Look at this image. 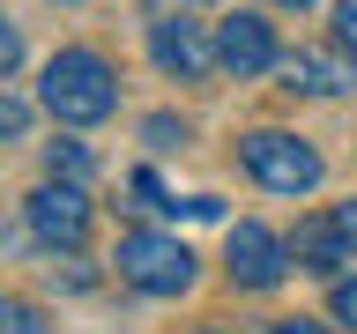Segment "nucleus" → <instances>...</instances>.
<instances>
[{
  "label": "nucleus",
  "mask_w": 357,
  "mask_h": 334,
  "mask_svg": "<svg viewBox=\"0 0 357 334\" xmlns=\"http://www.w3.org/2000/svg\"><path fill=\"white\" fill-rule=\"evenodd\" d=\"M223 260H231V283L238 289H275L290 275V238H275L268 223H231V238H223Z\"/></svg>",
  "instance_id": "39448f33"
},
{
  "label": "nucleus",
  "mask_w": 357,
  "mask_h": 334,
  "mask_svg": "<svg viewBox=\"0 0 357 334\" xmlns=\"http://www.w3.org/2000/svg\"><path fill=\"white\" fill-rule=\"evenodd\" d=\"M238 156H245V171L261 178L268 193H312V186H320V156H312V141H298V134H283V127L245 134Z\"/></svg>",
  "instance_id": "7ed1b4c3"
},
{
  "label": "nucleus",
  "mask_w": 357,
  "mask_h": 334,
  "mask_svg": "<svg viewBox=\"0 0 357 334\" xmlns=\"http://www.w3.org/2000/svg\"><path fill=\"white\" fill-rule=\"evenodd\" d=\"M275 334H328L320 319H275Z\"/></svg>",
  "instance_id": "a211bd4d"
},
{
  "label": "nucleus",
  "mask_w": 357,
  "mask_h": 334,
  "mask_svg": "<svg viewBox=\"0 0 357 334\" xmlns=\"http://www.w3.org/2000/svg\"><path fill=\"white\" fill-rule=\"evenodd\" d=\"M275 74H283V89H298V97H350L357 89V67L335 60V52H290Z\"/></svg>",
  "instance_id": "1a4fd4ad"
},
{
  "label": "nucleus",
  "mask_w": 357,
  "mask_h": 334,
  "mask_svg": "<svg viewBox=\"0 0 357 334\" xmlns=\"http://www.w3.org/2000/svg\"><path fill=\"white\" fill-rule=\"evenodd\" d=\"M328 312H335V319H342V327H357V275H342V283H335Z\"/></svg>",
  "instance_id": "4468645a"
},
{
  "label": "nucleus",
  "mask_w": 357,
  "mask_h": 334,
  "mask_svg": "<svg viewBox=\"0 0 357 334\" xmlns=\"http://www.w3.org/2000/svg\"><path fill=\"white\" fill-rule=\"evenodd\" d=\"M127 186H134V193H142V208H164V216H178V200L164 193V178H156V171H134Z\"/></svg>",
  "instance_id": "f8f14e48"
},
{
  "label": "nucleus",
  "mask_w": 357,
  "mask_h": 334,
  "mask_svg": "<svg viewBox=\"0 0 357 334\" xmlns=\"http://www.w3.org/2000/svg\"><path fill=\"white\" fill-rule=\"evenodd\" d=\"M38 104L52 111L60 127H97V119H112V104H119V74H112L105 52L67 45V52H52V60H45Z\"/></svg>",
  "instance_id": "f257e3e1"
},
{
  "label": "nucleus",
  "mask_w": 357,
  "mask_h": 334,
  "mask_svg": "<svg viewBox=\"0 0 357 334\" xmlns=\"http://www.w3.org/2000/svg\"><path fill=\"white\" fill-rule=\"evenodd\" d=\"M149 60L164 74H178V82H201L216 67V38L201 22H186V15H164V22H149Z\"/></svg>",
  "instance_id": "0eeeda50"
},
{
  "label": "nucleus",
  "mask_w": 357,
  "mask_h": 334,
  "mask_svg": "<svg viewBox=\"0 0 357 334\" xmlns=\"http://www.w3.org/2000/svg\"><path fill=\"white\" fill-rule=\"evenodd\" d=\"M335 216H342V230H350V238H357V200H342V208H335Z\"/></svg>",
  "instance_id": "6ab92c4d"
},
{
  "label": "nucleus",
  "mask_w": 357,
  "mask_h": 334,
  "mask_svg": "<svg viewBox=\"0 0 357 334\" xmlns=\"http://www.w3.org/2000/svg\"><path fill=\"white\" fill-rule=\"evenodd\" d=\"M112 267H119V283H134L142 297H178V289L194 283V245L164 238V230H127L119 253H112Z\"/></svg>",
  "instance_id": "f03ea898"
},
{
  "label": "nucleus",
  "mask_w": 357,
  "mask_h": 334,
  "mask_svg": "<svg viewBox=\"0 0 357 334\" xmlns=\"http://www.w3.org/2000/svg\"><path fill=\"white\" fill-rule=\"evenodd\" d=\"M350 245H357V238L342 230V216L328 208V216H305V223H298V238H290V260L312 267V275H335V267L350 260Z\"/></svg>",
  "instance_id": "6e6552de"
},
{
  "label": "nucleus",
  "mask_w": 357,
  "mask_h": 334,
  "mask_svg": "<svg viewBox=\"0 0 357 334\" xmlns=\"http://www.w3.org/2000/svg\"><path fill=\"white\" fill-rule=\"evenodd\" d=\"M45 164H52V178H75V186L89 178V149H82V141H52V149H45Z\"/></svg>",
  "instance_id": "9d476101"
},
{
  "label": "nucleus",
  "mask_w": 357,
  "mask_h": 334,
  "mask_svg": "<svg viewBox=\"0 0 357 334\" xmlns=\"http://www.w3.org/2000/svg\"><path fill=\"white\" fill-rule=\"evenodd\" d=\"M275 8H298V15H305V8H312V0H275Z\"/></svg>",
  "instance_id": "aec40b11"
},
{
  "label": "nucleus",
  "mask_w": 357,
  "mask_h": 334,
  "mask_svg": "<svg viewBox=\"0 0 357 334\" xmlns=\"http://www.w3.org/2000/svg\"><path fill=\"white\" fill-rule=\"evenodd\" d=\"M335 38L357 52V0H335Z\"/></svg>",
  "instance_id": "f3484780"
},
{
  "label": "nucleus",
  "mask_w": 357,
  "mask_h": 334,
  "mask_svg": "<svg viewBox=\"0 0 357 334\" xmlns=\"http://www.w3.org/2000/svg\"><path fill=\"white\" fill-rule=\"evenodd\" d=\"M22 127H30V111H22V104H15V97H8V89H0V134H8V141H15V134H22Z\"/></svg>",
  "instance_id": "dca6fc26"
},
{
  "label": "nucleus",
  "mask_w": 357,
  "mask_h": 334,
  "mask_svg": "<svg viewBox=\"0 0 357 334\" xmlns=\"http://www.w3.org/2000/svg\"><path fill=\"white\" fill-rule=\"evenodd\" d=\"M142 141H149V149H178V141H186V127L156 111V119H142Z\"/></svg>",
  "instance_id": "ddd939ff"
},
{
  "label": "nucleus",
  "mask_w": 357,
  "mask_h": 334,
  "mask_svg": "<svg viewBox=\"0 0 357 334\" xmlns=\"http://www.w3.org/2000/svg\"><path fill=\"white\" fill-rule=\"evenodd\" d=\"M216 67H231V74H275V67H283L275 22L253 15V8L223 15V22H216Z\"/></svg>",
  "instance_id": "423d86ee"
},
{
  "label": "nucleus",
  "mask_w": 357,
  "mask_h": 334,
  "mask_svg": "<svg viewBox=\"0 0 357 334\" xmlns=\"http://www.w3.org/2000/svg\"><path fill=\"white\" fill-rule=\"evenodd\" d=\"M15 60H22V30L0 15V74H15Z\"/></svg>",
  "instance_id": "2eb2a0df"
},
{
  "label": "nucleus",
  "mask_w": 357,
  "mask_h": 334,
  "mask_svg": "<svg viewBox=\"0 0 357 334\" xmlns=\"http://www.w3.org/2000/svg\"><path fill=\"white\" fill-rule=\"evenodd\" d=\"M22 223H30V238H38L45 253H75V245L89 238V193L75 178H45L38 193L22 200Z\"/></svg>",
  "instance_id": "20e7f679"
},
{
  "label": "nucleus",
  "mask_w": 357,
  "mask_h": 334,
  "mask_svg": "<svg viewBox=\"0 0 357 334\" xmlns=\"http://www.w3.org/2000/svg\"><path fill=\"white\" fill-rule=\"evenodd\" d=\"M0 334H45L38 305H22V297H0Z\"/></svg>",
  "instance_id": "9b49d317"
}]
</instances>
